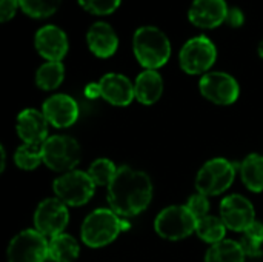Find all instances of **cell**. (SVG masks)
<instances>
[{"instance_id": "obj_1", "label": "cell", "mask_w": 263, "mask_h": 262, "mask_svg": "<svg viewBox=\"0 0 263 262\" xmlns=\"http://www.w3.org/2000/svg\"><path fill=\"white\" fill-rule=\"evenodd\" d=\"M153 184L146 173L131 167H119L108 185V204L111 210L123 218L142 213L151 202Z\"/></svg>"}, {"instance_id": "obj_2", "label": "cell", "mask_w": 263, "mask_h": 262, "mask_svg": "<svg viewBox=\"0 0 263 262\" xmlns=\"http://www.w3.org/2000/svg\"><path fill=\"white\" fill-rule=\"evenodd\" d=\"M133 49L139 63L146 69L163 66L171 56L166 34L157 26H140L133 37Z\"/></svg>"}, {"instance_id": "obj_3", "label": "cell", "mask_w": 263, "mask_h": 262, "mask_svg": "<svg viewBox=\"0 0 263 262\" xmlns=\"http://www.w3.org/2000/svg\"><path fill=\"white\" fill-rule=\"evenodd\" d=\"M122 222L111 208H99L86 216L82 225V241L91 249L111 244L120 233Z\"/></svg>"}, {"instance_id": "obj_4", "label": "cell", "mask_w": 263, "mask_h": 262, "mask_svg": "<svg viewBox=\"0 0 263 262\" xmlns=\"http://www.w3.org/2000/svg\"><path fill=\"white\" fill-rule=\"evenodd\" d=\"M197 219L186 208V205H171L162 210L156 221L154 229L156 233L168 241H179L188 238L193 232H196Z\"/></svg>"}, {"instance_id": "obj_5", "label": "cell", "mask_w": 263, "mask_h": 262, "mask_svg": "<svg viewBox=\"0 0 263 262\" xmlns=\"http://www.w3.org/2000/svg\"><path fill=\"white\" fill-rule=\"evenodd\" d=\"M43 162L52 171H72L80 162V145L69 136H51L42 144Z\"/></svg>"}, {"instance_id": "obj_6", "label": "cell", "mask_w": 263, "mask_h": 262, "mask_svg": "<svg viewBox=\"0 0 263 262\" xmlns=\"http://www.w3.org/2000/svg\"><path fill=\"white\" fill-rule=\"evenodd\" d=\"M236 178L234 165L222 158L208 161L197 173L196 188L205 196H217L227 191Z\"/></svg>"}, {"instance_id": "obj_7", "label": "cell", "mask_w": 263, "mask_h": 262, "mask_svg": "<svg viewBox=\"0 0 263 262\" xmlns=\"http://www.w3.org/2000/svg\"><path fill=\"white\" fill-rule=\"evenodd\" d=\"M57 199L71 207H80L86 204L96 190V184L88 173L72 170L59 176L52 184Z\"/></svg>"}, {"instance_id": "obj_8", "label": "cell", "mask_w": 263, "mask_h": 262, "mask_svg": "<svg viewBox=\"0 0 263 262\" xmlns=\"http://www.w3.org/2000/svg\"><path fill=\"white\" fill-rule=\"evenodd\" d=\"M217 51L214 43L206 36H197L190 39L180 49L179 63L188 74H202L214 65Z\"/></svg>"}, {"instance_id": "obj_9", "label": "cell", "mask_w": 263, "mask_h": 262, "mask_svg": "<svg viewBox=\"0 0 263 262\" xmlns=\"http://www.w3.org/2000/svg\"><path fill=\"white\" fill-rule=\"evenodd\" d=\"M48 242L37 230H23L9 242L8 262H45L48 259Z\"/></svg>"}, {"instance_id": "obj_10", "label": "cell", "mask_w": 263, "mask_h": 262, "mask_svg": "<svg viewBox=\"0 0 263 262\" xmlns=\"http://www.w3.org/2000/svg\"><path fill=\"white\" fill-rule=\"evenodd\" d=\"M199 88L205 99L217 105L234 103L240 93L237 80L228 73L222 71H211L203 74L199 82Z\"/></svg>"}, {"instance_id": "obj_11", "label": "cell", "mask_w": 263, "mask_h": 262, "mask_svg": "<svg viewBox=\"0 0 263 262\" xmlns=\"http://www.w3.org/2000/svg\"><path fill=\"white\" fill-rule=\"evenodd\" d=\"M68 221H69V215H68L66 204H63L57 198H49L42 201L34 213L35 230L40 232L43 236L54 238L60 235L68 225Z\"/></svg>"}, {"instance_id": "obj_12", "label": "cell", "mask_w": 263, "mask_h": 262, "mask_svg": "<svg viewBox=\"0 0 263 262\" xmlns=\"http://www.w3.org/2000/svg\"><path fill=\"white\" fill-rule=\"evenodd\" d=\"M220 219L223 221L227 229L243 233L256 222L254 207L247 198L240 195H231L225 198L220 204Z\"/></svg>"}, {"instance_id": "obj_13", "label": "cell", "mask_w": 263, "mask_h": 262, "mask_svg": "<svg viewBox=\"0 0 263 262\" xmlns=\"http://www.w3.org/2000/svg\"><path fill=\"white\" fill-rule=\"evenodd\" d=\"M37 53L48 62H60L68 53V37L55 25L42 26L34 37Z\"/></svg>"}, {"instance_id": "obj_14", "label": "cell", "mask_w": 263, "mask_h": 262, "mask_svg": "<svg viewBox=\"0 0 263 262\" xmlns=\"http://www.w3.org/2000/svg\"><path fill=\"white\" fill-rule=\"evenodd\" d=\"M228 9L225 0H194L188 9V19L199 28L211 29L227 20Z\"/></svg>"}, {"instance_id": "obj_15", "label": "cell", "mask_w": 263, "mask_h": 262, "mask_svg": "<svg viewBox=\"0 0 263 262\" xmlns=\"http://www.w3.org/2000/svg\"><path fill=\"white\" fill-rule=\"evenodd\" d=\"M43 116L55 128L71 127L79 117V105L66 94H54L43 103Z\"/></svg>"}, {"instance_id": "obj_16", "label": "cell", "mask_w": 263, "mask_h": 262, "mask_svg": "<svg viewBox=\"0 0 263 262\" xmlns=\"http://www.w3.org/2000/svg\"><path fill=\"white\" fill-rule=\"evenodd\" d=\"M17 134L25 144L42 145L48 139V120L43 113L26 108L17 116Z\"/></svg>"}, {"instance_id": "obj_17", "label": "cell", "mask_w": 263, "mask_h": 262, "mask_svg": "<svg viewBox=\"0 0 263 262\" xmlns=\"http://www.w3.org/2000/svg\"><path fill=\"white\" fill-rule=\"evenodd\" d=\"M99 85H100L102 97L112 105L125 107V105H129L133 99L136 97L134 85L123 74H117V73L105 74L100 79Z\"/></svg>"}, {"instance_id": "obj_18", "label": "cell", "mask_w": 263, "mask_h": 262, "mask_svg": "<svg viewBox=\"0 0 263 262\" xmlns=\"http://www.w3.org/2000/svg\"><path fill=\"white\" fill-rule=\"evenodd\" d=\"M86 43L91 53L100 59L111 57L119 46V39L114 28L106 22H96L86 32Z\"/></svg>"}, {"instance_id": "obj_19", "label": "cell", "mask_w": 263, "mask_h": 262, "mask_svg": "<svg viewBox=\"0 0 263 262\" xmlns=\"http://www.w3.org/2000/svg\"><path fill=\"white\" fill-rule=\"evenodd\" d=\"M136 99L143 105L156 103L163 93V80L162 76L156 69H145L136 79L134 85Z\"/></svg>"}, {"instance_id": "obj_20", "label": "cell", "mask_w": 263, "mask_h": 262, "mask_svg": "<svg viewBox=\"0 0 263 262\" xmlns=\"http://www.w3.org/2000/svg\"><path fill=\"white\" fill-rule=\"evenodd\" d=\"M79 242L66 233H60L49 241L48 258L52 262H74L79 258Z\"/></svg>"}, {"instance_id": "obj_21", "label": "cell", "mask_w": 263, "mask_h": 262, "mask_svg": "<svg viewBox=\"0 0 263 262\" xmlns=\"http://www.w3.org/2000/svg\"><path fill=\"white\" fill-rule=\"evenodd\" d=\"M245 256L247 255L240 242L223 239L210 247L205 256V262H247Z\"/></svg>"}, {"instance_id": "obj_22", "label": "cell", "mask_w": 263, "mask_h": 262, "mask_svg": "<svg viewBox=\"0 0 263 262\" xmlns=\"http://www.w3.org/2000/svg\"><path fill=\"white\" fill-rule=\"evenodd\" d=\"M240 176L248 190L263 191V156L250 154L240 165Z\"/></svg>"}, {"instance_id": "obj_23", "label": "cell", "mask_w": 263, "mask_h": 262, "mask_svg": "<svg viewBox=\"0 0 263 262\" xmlns=\"http://www.w3.org/2000/svg\"><path fill=\"white\" fill-rule=\"evenodd\" d=\"M65 77V66L62 62H46L35 73V85L45 91L55 90Z\"/></svg>"}, {"instance_id": "obj_24", "label": "cell", "mask_w": 263, "mask_h": 262, "mask_svg": "<svg viewBox=\"0 0 263 262\" xmlns=\"http://www.w3.org/2000/svg\"><path fill=\"white\" fill-rule=\"evenodd\" d=\"M225 232H227V225L223 224V221L220 218L208 215V216H205V218L197 221L196 233L205 242L217 244V242L223 241Z\"/></svg>"}, {"instance_id": "obj_25", "label": "cell", "mask_w": 263, "mask_h": 262, "mask_svg": "<svg viewBox=\"0 0 263 262\" xmlns=\"http://www.w3.org/2000/svg\"><path fill=\"white\" fill-rule=\"evenodd\" d=\"M14 162L22 170H34L43 162L42 145L37 144H22L14 154Z\"/></svg>"}, {"instance_id": "obj_26", "label": "cell", "mask_w": 263, "mask_h": 262, "mask_svg": "<svg viewBox=\"0 0 263 262\" xmlns=\"http://www.w3.org/2000/svg\"><path fill=\"white\" fill-rule=\"evenodd\" d=\"M18 2L22 11L32 19H45L52 15L62 3V0H18Z\"/></svg>"}, {"instance_id": "obj_27", "label": "cell", "mask_w": 263, "mask_h": 262, "mask_svg": "<svg viewBox=\"0 0 263 262\" xmlns=\"http://www.w3.org/2000/svg\"><path fill=\"white\" fill-rule=\"evenodd\" d=\"M240 246L247 256H254V255L260 253L263 246V224L256 221L251 227H248L243 232Z\"/></svg>"}, {"instance_id": "obj_28", "label": "cell", "mask_w": 263, "mask_h": 262, "mask_svg": "<svg viewBox=\"0 0 263 262\" xmlns=\"http://www.w3.org/2000/svg\"><path fill=\"white\" fill-rule=\"evenodd\" d=\"M117 173L116 165L109 159H97L91 164L88 174L96 185H109Z\"/></svg>"}, {"instance_id": "obj_29", "label": "cell", "mask_w": 263, "mask_h": 262, "mask_svg": "<svg viewBox=\"0 0 263 262\" xmlns=\"http://www.w3.org/2000/svg\"><path fill=\"white\" fill-rule=\"evenodd\" d=\"M122 0H79V5L96 15H106L114 12Z\"/></svg>"}, {"instance_id": "obj_30", "label": "cell", "mask_w": 263, "mask_h": 262, "mask_svg": "<svg viewBox=\"0 0 263 262\" xmlns=\"http://www.w3.org/2000/svg\"><path fill=\"white\" fill-rule=\"evenodd\" d=\"M186 208L194 215V218L199 221L205 216H208V212H210V201H208V196L202 195V193H196L193 195L190 199H188V204H186Z\"/></svg>"}, {"instance_id": "obj_31", "label": "cell", "mask_w": 263, "mask_h": 262, "mask_svg": "<svg viewBox=\"0 0 263 262\" xmlns=\"http://www.w3.org/2000/svg\"><path fill=\"white\" fill-rule=\"evenodd\" d=\"M18 6H20L18 0H0V20L2 22L11 20L15 15Z\"/></svg>"}, {"instance_id": "obj_32", "label": "cell", "mask_w": 263, "mask_h": 262, "mask_svg": "<svg viewBox=\"0 0 263 262\" xmlns=\"http://www.w3.org/2000/svg\"><path fill=\"white\" fill-rule=\"evenodd\" d=\"M243 20H245L243 12H242L239 8H231V9H228V15H227V20H225V22H227L230 26L237 28V26H240V25L243 23Z\"/></svg>"}, {"instance_id": "obj_33", "label": "cell", "mask_w": 263, "mask_h": 262, "mask_svg": "<svg viewBox=\"0 0 263 262\" xmlns=\"http://www.w3.org/2000/svg\"><path fill=\"white\" fill-rule=\"evenodd\" d=\"M85 94H86V97H89V99H96V97L102 96V93H100V85H99V83H89V85L85 88Z\"/></svg>"}, {"instance_id": "obj_34", "label": "cell", "mask_w": 263, "mask_h": 262, "mask_svg": "<svg viewBox=\"0 0 263 262\" xmlns=\"http://www.w3.org/2000/svg\"><path fill=\"white\" fill-rule=\"evenodd\" d=\"M247 262H263V250L260 253L254 255V256H248Z\"/></svg>"}, {"instance_id": "obj_35", "label": "cell", "mask_w": 263, "mask_h": 262, "mask_svg": "<svg viewBox=\"0 0 263 262\" xmlns=\"http://www.w3.org/2000/svg\"><path fill=\"white\" fill-rule=\"evenodd\" d=\"M0 153H2V167H0V171L5 170V164H6V153H5V148L2 147L0 148Z\"/></svg>"}, {"instance_id": "obj_36", "label": "cell", "mask_w": 263, "mask_h": 262, "mask_svg": "<svg viewBox=\"0 0 263 262\" xmlns=\"http://www.w3.org/2000/svg\"><path fill=\"white\" fill-rule=\"evenodd\" d=\"M259 56L263 59V39H262V42L259 43Z\"/></svg>"}]
</instances>
